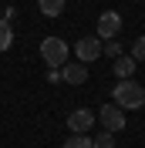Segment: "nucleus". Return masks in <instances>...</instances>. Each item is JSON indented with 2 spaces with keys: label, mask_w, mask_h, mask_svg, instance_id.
Here are the masks:
<instances>
[{
  "label": "nucleus",
  "mask_w": 145,
  "mask_h": 148,
  "mask_svg": "<svg viewBox=\"0 0 145 148\" xmlns=\"http://www.w3.org/2000/svg\"><path fill=\"white\" fill-rule=\"evenodd\" d=\"M115 104L122 111H135V108H142L145 104V88L138 81H132V77H128V81H118L115 84Z\"/></svg>",
  "instance_id": "obj_1"
},
{
  "label": "nucleus",
  "mask_w": 145,
  "mask_h": 148,
  "mask_svg": "<svg viewBox=\"0 0 145 148\" xmlns=\"http://www.w3.org/2000/svg\"><path fill=\"white\" fill-rule=\"evenodd\" d=\"M41 57H44V64L51 71H61L68 64V44H64V37H44L41 40Z\"/></svg>",
  "instance_id": "obj_2"
},
{
  "label": "nucleus",
  "mask_w": 145,
  "mask_h": 148,
  "mask_svg": "<svg viewBox=\"0 0 145 148\" xmlns=\"http://www.w3.org/2000/svg\"><path fill=\"white\" fill-rule=\"evenodd\" d=\"M74 54L81 64H91V61H98L101 57V37H81L78 44H74Z\"/></svg>",
  "instance_id": "obj_3"
},
{
  "label": "nucleus",
  "mask_w": 145,
  "mask_h": 148,
  "mask_svg": "<svg viewBox=\"0 0 145 148\" xmlns=\"http://www.w3.org/2000/svg\"><path fill=\"white\" fill-rule=\"evenodd\" d=\"M98 121L105 125V131H111V135H115V131L125 128V111L118 108V104H105V108L98 111Z\"/></svg>",
  "instance_id": "obj_4"
},
{
  "label": "nucleus",
  "mask_w": 145,
  "mask_h": 148,
  "mask_svg": "<svg viewBox=\"0 0 145 148\" xmlns=\"http://www.w3.org/2000/svg\"><path fill=\"white\" fill-rule=\"evenodd\" d=\"M118 30H122V17H118V10H105L98 17V37L101 40H115Z\"/></svg>",
  "instance_id": "obj_5"
},
{
  "label": "nucleus",
  "mask_w": 145,
  "mask_h": 148,
  "mask_svg": "<svg viewBox=\"0 0 145 148\" xmlns=\"http://www.w3.org/2000/svg\"><path fill=\"white\" fill-rule=\"evenodd\" d=\"M91 125H95V114H91L88 108H74L71 114H68V128H71L74 135H84Z\"/></svg>",
  "instance_id": "obj_6"
},
{
  "label": "nucleus",
  "mask_w": 145,
  "mask_h": 148,
  "mask_svg": "<svg viewBox=\"0 0 145 148\" xmlns=\"http://www.w3.org/2000/svg\"><path fill=\"white\" fill-rule=\"evenodd\" d=\"M57 74H61V81H68V84H84V77H88V67L78 61V64H64Z\"/></svg>",
  "instance_id": "obj_7"
},
{
  "label": "nucleus",
  "mask_w": 145,
  "mask_h": 148,
  "mask_svg": "<svg viewBox=\"0 0 145 148\" xmlns=\"http://www.w3.org/2000/svg\"><path fill=\"white\" fill-rule=\"evenodd\" d=\"M135 67H138V61L132 54H122V57H115V74H118V81H128L132 74H135Z\"/></svg>",
  "instance_id": "obj_8"
},
{
  "label": "nucleus",
  "mask_w": 145,
  "mask_h": 148,
  "mask_svg": "<svg viewBox=\"0 0 145 148\" xmlns=\"http://www.w3.org/2000/svg\"><path fill=\"white\" fill-rule=\"evenodd\" d=\"M37 7H41L44 17H57V14L64 10V0H37Z\"/></svg>",
  "instance_id": "obj_9"
},
{
  "label": "nucleus",
  "mask_w": 145,
  "mask_h": 148,
  "mask_svg": "<svg viewBox=\"0 0 145 148\" xmlns=\"http://www.w3.org/2000/svg\"><path fill=\"white\" fill-rule=\"evenodd\" d=\"M10 44H14V30H10V20L0 17V51H10Z\"/></svg>",
  "instance_id": "obj_10"
},
{
  "label": "nucleus",
  "mask_w": 145,
  "mask_h": 148,
  "mask_svg": "<svg viewBox=\"0 0 145 148\" xmlns=\"http://www.w3.org/2000/svg\"><path fill=\"white\" fill-rule=\"evenodd\" d=\"M91 145L95 148H115V135H111V131H101V135L91 138Z\"/></svg>",
  "instance_id": "obj_11"
},
{
  "label": "nucleus",
  "mask_w": 145,
  "mask_h": 148,
  "mask_svg": "<svg viewBox=\"0 0 145 148\" xmlns=\"http://www.w3.org/2000/svg\"><path fill=\"white\" fill-rule=\"evenodd\" d=\"M64 148H95V145H91L88 135H71V138L64 141Z\"/></svg>",
  "instance_id": "obj_12"
},
{
  "label": "nucleus",
  "mask_w": 145,
  "mask_h": 148,
  "mask_svg": "<svg viewBox=\"0 0 145 148\" xmlns=\"http://www.w3.org/2000/svg\"><path fill=\"white\" fill-rule=\"evenodd\" d=\"M101 54H108V57H122V44H118V37H115V40H101Z\"/></svg>",
  "instance_id": "obj_13"
},
{
  "label": "nucleus",
  "mask_w": 145,
  "mask_h": 148,
  "mask_svg": "<svg viewBox=\"0 0 145 148\" xmlns=\"http://www.w3.org/2000/svg\"><path fill=\"white\" fill-rule=\"evenodd\" d=\"M132 57H135L138 64H142V61H145V34H142V37H138L135 44H132Z\"/></svg>",
  "instance_id": "obj_14"
},
{
  "label": "nucleus",
  "mask_w": 145,
  "mask_h": 148,
  "mask_svg": "<svg viewBox=\"0 0 145 148\" xmlns=\"http://www.w3.org/2000/svg\"><path fill=\"white\" fill-rule=\"evenodd\" d=\"M0 10H3V7H0Z\"/></svg>",
  "instance_id": "obj_15"
}]
</instances>
